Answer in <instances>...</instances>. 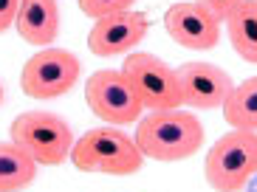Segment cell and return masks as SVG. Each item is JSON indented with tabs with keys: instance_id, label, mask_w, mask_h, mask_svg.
Instances as JSON below:
<instances>
[{
	"instance_id": "obj_10",
	"label": "cell",
	"mask_w": 257,
	"mask_h": 192,
	"mask_svg": "<svg viewBox=\"0 0 257 192\" xmlns=\"http://www.w3.org/2000/svg\"><path fill=\"white\" fill-rule=\"evenodd\" d=\"M178 71L184 91V105L195 110H218L223 108V102L229 99V93L234 91V82L226 71L215 65V62L192 60L184 62Z\"/></svg>"
},
{
	"instance_id": "obj_12",
	"label": "cell",
	"mask_w": 257,
	"mask_h": 192,
	"mask_svg": "<svg viewBox=\"0 0 257 192\" xmlns=\"http://www.w3.org/2000/svg\"><path fill=\"white\" fill-rule=\"evenodd\" d=\"M226 31L232 48L243 62L257 65V0H240L226 17Z\"/></svg>"
},
{
	"instance_id": "obj_1",
	"label": "cell",
	"mask_w": 257,
	"mask_h": 192,
	"mask_svg": "<svg viewBox=\"0 0 257 192\" xmlns=\"http://www.w3.org/2000/svg\"><path fill=\"white\" fill-rule=\"evenodd\" d=\"M133 138L144 158L173 164L198 153L204 144V124L192 110H147L136 122Z\"/></svg>"
},
{
	"instance_id": "obj_14",
	"label": "cell",
	"mask_w": 257,
	"mask_h": 192,
	"mask_svg": "<svg viewBox=\"0 0 257 192\" xmlns=\"http://www.w3.org/2000/svg\"><path fill=\"white\" fill-rule=\"evenodd\" d=\"M223 119L232 124V130H254L257 133V77L243 79L234 85L229 99L223 102Z\"/></svg>"
},
{
	"instance_id": "obj_15",
	"label": "cell",
	"mask_w": 257,
	"mask_h": 192,
	"mask_svg": "<svg viewBox=\"0 0 257 192\" xmlns=\"http://www.w3.org/2000/svg\"><path fill=\"white\" fill-rule=\"evenodd\" d=\"M136 0H79V9H82L85 17H107V15H116V12H127Z\"/></svg>"
},
{
	"instance_id": "obj_9",
	"label": "cell",
	"mask_w": 257,
	"mask_h": 192,
	"mask_svg": "<svg viewBox=\"0 0 257 192\" xmlns=\"http://www.w3.org/2000/svg\"><path fill=\"white\" fill-rule=\"evenodd\" d=\"M150 20L144 12L127 9V12H116V15L99 17L93 29L88 31V48L96 57H119L130 54L133 48L147 37Z\"/></svg>"
},
{
	"instance_id": "obj_7",
	"label": "cell",
	"mask_w": 257,
	"mask_h": 192,
	"mask_svg": "<svg viewBox=\"0 0 257 192\" xmlns=\"http://www.w3.org/2000/svg\"><path fill=\"white\" fill-rule=\"evenodd\" d=\"M121 71L133 82L136 93L142 96L144 110H175L184 108V91L178 71L170 68L164 60L144 51H130L124 57Z\"/></svg>"
},
{
	"instance_id": "obj_16",
	"label": "cell",
	"mask_w": 257,
	"mask_h": 192,
	"mask_svg": "<svg viewBox=\"0 0 257 192\" xmlns=\"http://www.w3.org/2000/svg\"><path fill=\"white\" fill-rule=\"evenodd\" d=\"M198 3H201L206 12H212L220 23H226V17L232 15L234 9H237V3H240V0H198Z\"/></svg>"
},
{
	"instance_id": "obj_13",
	"label": "cell",
	"mask_w": 257,
	"mask_h": 192,
	"mask_svg": "<svg viewBox=\"0 0 257 192\" xmlns=\"http://www.w3.org/2000/svg\"><path fill=\"white\" fill-rule=\"evenodd\" d=\"M37 178V161L12 141H0V192H23Z\"/></svg>"
},
{
	"instance_id": "obj_4",
	"label": "cell",
	"mask_w": 257,
	"mask_h": 192,
	"mask_svg": "<svg viewBox=\"0 0 257 192\" xmlns=\"http://www.w3.org/2000/svg\"><path fill=\"white\" fill-rule=\"evenodd\" d=\"M206 184L215 192H243L257 175V133L229 130L204 158Z\"/></svg>"
},
{
	"instance_id": "obj_3",
	"label": "cell",
	"mask_w": 257,
	"mask_h": 192,
	"mask_svg": "<svg viewBox=\"0 0 257 192\" xmlns=\"http://www.w3.org/2000/svg\"><path fill=\"white\" fill-rule=\"evenodd\" d=\"M9 141L29 153L37 167H60L65 158H71L76 138L62 116L48 110H26L9 124Z\"/></svg>"
},
{
	"instance_id": "obj_6",
	"label": "cell",
	"mask_w": 257,
	"mask_h": 192,
	"mask_svg": "<svg viewBox=\"0 0 257 192\" xmlns=\"http://www.w3.org/2000/svg\"><path fill=\"white\" fill-rule=\"evenodd\" d=\"M82 62L68 48H43L26 60L20 88L31 99H60L79 82Z\"/></svg>"
},
{
	"instance_id": "obj_5",
	"label": "cell",
	"mask_w": 257,
	"mask_h": 192,
	"mask_svg": "<svg viewBox=\"0 0 257 192\" xmlns=\"http://www.w3.org/2000/svg\"><path fill=\"white\" fill-rule=\"evenodd\" d=\"M85 102L93 110V116H99L105 124H113V127L139 122L144 116L142 96L136 93L127 74L116 68L93 71L85 79Z\"/></svg>"
},
{
	"instance_id": "obj_8",
	"label": "cell",
	"mask_w": 257,
	"mask_h": 192,
	"mask_svg": "<svg viewBox=\"0 0 257 192\" xmlns=\"http://www.w3.org/2000/svg\"><path fill=\"white\" fill-rule=\"evenodd\" d=\"M167 37L189 51H209L220 40V20L198 0H181L164 12Z\"/></svg>"
},
{
	"instance_id": "obj_17",
	"label": "cell",
	"mask_w": 257,
	"mask_h": 192,
	"mask_svg": "<svg viewBox=\"0 0 257 192\" xmlns=\"http://www.w3.org/2000/svg\"><path fill=\"white\" fill-rule=\"evenodd\" d=\"M17 9H20V0H0V34L15 26Z\"/></svg>"
},
{
	"instance_id": "obj_2",
	"label": "cell",
	"mask_w": 257,
	"mask_h": 192,
	"mask_svg": "<svg viewBox=\"0 0 257 192\" xmlns=\"http://www.w3.org/2000/svg\"><path fill=\"white\" fill-rule=\"evenodd\" d=\"M71 164L79 172H99V175H133L144 164L136 138L113 124L93 127L74 141Z\"/></svg>"
},
{
	"instance_id": "obj_11",
	"label": "cell",
	"mask_w": 257,
	"mask_h": 192,
	"mask_svg": "<svg viewBox=\"0 0 257 192\" xmlns=\"http://www.w3.org/2000/svg\"><path fill=\"white\" fill-rule=\"evenodd\" d=\"M17 34L37 48H48L60 34V6L57 0H20L17 9Z\"/></svg>"
},
{
	"instance_id": "obj_18",
	"label": "cell",
	"mask_w": 257,
	"mask_h": 192,
	"mask_svg": "<svg viewBox=\"0 0 257 192\" xmlns=\"http://www.w3.org/2000/svg\"><path fill=\"white\" fill-rule=\"evenodd\" d=\"M0 105H3V82H0Z\"/></svg>"
}]
</instances>
